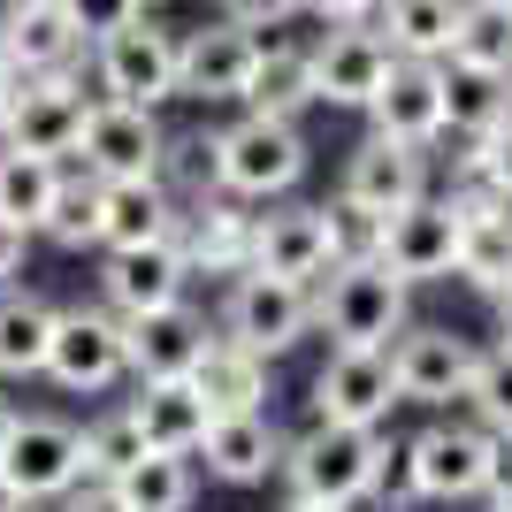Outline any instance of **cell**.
<instances>
[{
	"instance_id": "f5cc1de1",
	"label": "cell",
	"mask_w": 512,
	"mask_h": 512,
	"mask_svg": "<svg viewBox=\"0 0 512 512\" xmlns=\"http://www.w3.org/2000/svg\"><path fill=\"white\" fill-rule=\"evenodd\" d=\"M130 8H138V16H153V8H169V0H130Z\"/></svg>"
},
{
	"instance_id": "8fae6325",
	"label": "cell",
	"mask_w": 512,
	"mask_h": 512,
	"mask_svg": "<svg viewBox=\"0 0 512 512\" xmlns=\"http://www.w3.org/2000/svg\"><path fill=\"white\" fill-rule=\"evenodd\" d=\"M474 360L482 344L444 329V321H413L406 337L390 344V367H398V398L428 413H459L467 406V383H474Z\"/></svg>"
},
{
	"instance_id": "603a6c76",
	"label": "cell",
	"mask_w": 512,
	"mask_h": 512,
	"mask_svg": "<svg viewBox=\"0 0 512 512\" xmlns=\"http://www.w3.org/2000/svg\"><path fill=\"white\" fill-rule=\"evenodd\" d=\"M253 276H283L314 291L329 276V230H321V207L306 199H276V207L253 214Z\"/></svg>"
},
{
	"instance_id": "ffe728a7",
	"label": "cell",
	"mask_w": 512,
	"mask_h": 512,
	"mask_svg": "<svg viewBox=\"0 0 512 512\" xmlns=\"http://www.w3.org/2000/svg\"><path fill=\"white\" fill-rule=\"evenodd\" d=\"M123 329H130V383H192L199 360H207V344H214V314L199 299L138 314V321H123Z\"/></svg>"
},
{
	"instance_id": "484cf974",
	"label": "cell",
	"mask_w": 512,
	"mask_h": 512,
	"mask_svg": "<svg viewBox=\"0 0 512 512\" xmlns=\"http://www.w3.org/2000/svg\"><path fill=\"white\" fill-rule=\"evenodd\" d=\"M184 222V199L146 176V184H107V214H100V253H130V245H169Z\"/></svg>"
},
{
	"instance_id": "ee69618b",
	"label": "cell",
	"mask_w": 512,
	"mask_h": 512,
	"mask_svg": "<svg viewBox=\"0 0 512 512\" xmlns=\"http://www.w3.org/2000/svg\"><path fill=\"white\" fill-rule=\"evenodd\" d=\"M375 8H383V0H306V16H314L321 31H329V23H375Z\"/></svg>"
},
{
	"instance_id": "cb8c5ba5",
	"label": "cell",
	"mask_w": 512,
	"mask_h": 512,
	"mask_svg": "<svg viewBox=\"0 0 512 512\" xmlns=\"http://www.w3.org/2000/svg\"><path fill=\"white\" fill-rule=\"evenodd\" d=\"M130 421L146 436V451H176V459H199L214 428V406L199 398V383H130Z\"/></svg>"
},
{
	"instance_id": "83f0119b",
	"label": "cell",
	"mask_w": 512,
	"mask_h": 512,
	"mask_svg": "<svg viewBox=\"0 0 512 512\" xmlns=\"http://www.w3.org/2000/svg\"><path fill=\"white\" fill-rule=\"evenodd\" d=\"M314 107V54L299 39H260L253 85H245V115H276V123H299Z\"/></svg>"
},
{
	"instance_id": "2e32d148",
	"label": "cell",
	"mask_w": 512,
	"mask_h": 512,
	"mask_svg": "<svg viewBox=\"0 0 512 512\" xmlns=\"http://www.w3.org/2000/svg\"><path fill=\"white\" fill-rule=\"evenodd\" d=\"M92 299L107 306V314H161V306H184L192 299V268H184V253L169 245H130V253H100V276H92Z\"/></svg>"
},
{
	"instance_id": "836d02e7",
	"label": "cell",
	"mask_w": 512,
	"mask_h": 512,
	"mask_svg": "<svg viewBox=\"0 0 512 512\" xmlns=\"http://www.w3.org/2000/svg\"><path fill=\"white\" fill-rule=\"evenodd\" d=\"M199 482H207V474H199V459L146 451V459H138V467H130L115 490H123L130 512H192V505H199Z\"/></svg>"
},
{
	"instance_id": "1f68e13d",
	"label": "cell",
	"mask_w": 512,
	"mask_h": 512,
	"mask_svg": "<svg viewBox=\"0 0 512 512\" xmlns=\"http://www.w3.org/2000/svg\"><path fill=\"white\" fill-rule=\"evenodd\" d=\"M100 214H107V184L85 169V161H69L62 169V192H54V214H46V245H62V253H100Z\"/></svg>"
},
{
	"instance_id": "7dc6e473",
	"label": "cell",
	"mask_w": 512,
	"mask_h": 512,
	"mask_svg": "<svg viewBox=\"0 0 512 512\" xmlns=\"http://www.w3.org/2000/svg\"><path fill=\"white\" fill-rule=\"evenodd\" d=\"M16 421H23V406H16V398H0V459H8V436H16Z\"/></svg>"
},
{
	"instance_id": "4316f807",
	"label": "cell",
	"mask_w": 512,
	"mask_h": 512,
	"mask_svg": "<svg viewBox=\"0 0 512 512\" xmlns=\"http://www.w3.org/2000/svg\"><path fill=\"white\" fill-rule=\"evenodd\" d=\"M192 383L214 406V421H222V413H268L276 406V367L260 360V352H245V344H230L222 329H214V344H207V360H199Z\"/></svg>"
},
{
	"instance_id": "ac0fdd59",
	"label": "cell",
	"mask_w": 512,
	"mask_h": 512,
	"mask_svg": "<svg viewBox=\"0 0 512 512\" xmlns=\"http://www.w3.org/2000/svg\"><path fill=\"white\" fill-rule=\"evenodd\" d=\"M306 54H314V107H352V115H367V100L383 92L390 77V46L375 23H329L321 39H306Z\"/></svg>"
},
{
	"instance_id": "11a10c76",
	"label": "cell",
	"mask_w": 512,
	"mask_h": 512,
	"mask_svg": "<svg viewBox=\"0 0 512 512\" xmlns=\"http://www.w3.org/2000/svg\"><path fill=\"white\" fill-rule=\"evenodd\" d=\"M505 8H512V0H505Z\"/></svg>"
},
{
	"instance_id": "db71d44e",
	"label": "cell",
	"mask_w": 512,
	"mask_h": 512,
	"mask_svg": "<svg viewBox=\"0 0 512 512\" xmlns=\"http://www.w3.org/2000/svg\"><path fill=\"white\" fill-rule=\"evenodd\" d=\"M31 512H46V505H31Z\"/></svg>"
},
{
	"instance_id": "7402d4cb",
	"label": "cell",
	"mask_w": 512,
	"mask_h": 512,
	"mask_svg": "<svg viewBox=\"0 0 512 512\" xmlns=\"http://www.w3.org/2000/svg\"><path fill=\"white\" fill-rule=\"evenodd\" d=\"M283 444L291 436L276 428V413H222L199 444V474L222 490H268L283 474Z\"/></svg>"
},
{
	"instance_id": "f546056e",
	"label": "cell",
	"mask_w": 512,
	"mask_h": 512,
	"mask_svg": "<svg viewBox=\"0 0 512 512\" xmlns=\"http://www.w3.org/2000/svg\"><path fill=\"white\" fill-rule=\"evenodd\" d=\"M512 115V77H490V69H459L444 62V138L459 146H482L497 123Z\"/></svg>"
},
{
	"instance_id": "3957f363",
	"label": "cell",
	"mask_w": 512,
	"mask_h": 512,
	"mask_svg": "<svg viewBox=\"0 0 512 512\" xmlns=\"http://www.w3.org/2000/svg\"><path fill=\"white\" fill-rule=\"evenodd\" d=\"M406 329H413V283H398L383 260L329 268L314 283V337H329V352H390Z\"/></svg>"
},
{
	"instance_id": "7a4b0ae2",
	"label": "cell",
	"mask_w": 512,
	"mask_h": 512,
	"mask_svg": "<svg viewBox=\"0 0 512 512\" xmlns=\"http://www.w3.org/2000/svg\"><path fill=\"white\" fill-rule=\"evenodd\" d=\"M314 169V146H306L299 123H276V115H245L237 107L230 123L214 130V192L245 199V207H276L291 199Z\"/></svg>"
},
{
	"instance_id": "74e56055",
	"label": "cell",
	"mask_w": 512,
	"mask_h": 512,
	"mask_svg": "<svg viewBox=\"0 0 512 512\" xmlns=\"http://www.w3.org/2000/svg\"><path fill=\"white\" fill-rule=\"evenodd\" d=\"M321 230H329V268L383 260V214L352 207V199H321Z\"/></svg>"
},
{
	"instance_id": "60d3db41",
	"label": "cell",
	"mask_w": 512,
	"mask_h": 512,
	"mask_svg": "<svg viewBox=\"0 0 512 512\" xmlns=\"http://www.w3.org/2000/svg\"><path fill=\"white\" fill-rule=\"evenodd\" d=\"M62 8H69V23H77V31H85L92 46H100L107 31H115V23H130V16H138L130 0H62Z\"/></svg>"
},
{
	"instance_id": "8992f818",
	"label": "cell",
	"mask_w": 512,
	"mask_h": 512,
	"mask_svg": "<svg viewBox=\"0 0 512 512\" xmlns=\"http://www.w3.org/2000/svg\"><path fill=\"white\" fill-rule=\"evenodd\" d=\"M214 329L276 367L283 352H299V344L314 337V291H306V283H283V276H237V283H222V299H214Z\"/></svg>"
},
{
	"instance_id": "4dcf8cb0",
	"label": "cell",
	"mask_w": 512,
	"mask_h": 512,
	"mask_svg": "<svg viewBox=\"0 0 512 512\" xmlns=\"http://www.w3.org/2000/svg\"><path fill=\"white\" fill-rule=\"evenodd\" d=\"M62 169L69 161H39V153H8L0 146V222L39 237L46 214H54V192H62Z\"/></svg>"
},
{
	"instance_id": "ba28073f",
	"label": "cell",
	"mask_w": 512,
	"mask_h": 512,
	"mask_svg": "<svg viewBox=\"0 0 512 512\" xmlns=\"http://www.w3.org/2000/svg\"><path fill=\"white\" fill-rule=\"evenodd\" d=\"M459 245H467V207L451 192H428L383 222V268L398 283H451L459 276Z\"/></svg>"
},
{
	"instance_id": "b9f144b4",
	"label": "cell",
	"mask_w": 512,
	"mask_h": 512,
	"mask_svg": "<svg viewBox=\"0 0 512 512\" xmlns=\"http://www.w3.org/2000/svg\"><path fill=\"white\" fill-rule=\"evenodd\" d=\"M46 512H130V505H123V490H115V482H77L62 505H46Z\"/></svg>"
},
{
	"instance_id": "bcb514c9",
	"label": "cell",
	"mask_w": 512,
	"mask_h": 512,
	"mask_svg": "<svg viewBox=\"0 0 512 512\" xmlns=\"http://www.w3.org/2000/svg\"><path fill=\"white\" fill-rule=\"evenodd\" d=\"M16 100H23V77L0 62V138H8V123H16Z\"/></svg>"
},
{
	"instance_id": "52a82bcc",
	"label": "cell",
	"mask_w": 512,
	"mask_h": 512,
	"mask_svg": "<svg viewBox=\"0 0 512 512\" xmlns=\"http://www.w3.org/2000/svg\"><path fill=\"white\" fill-rule=\"evenodd\" d=\"M176 62H184V31L153 16H130L115 23L100 46H92V77H100V100H123V107H161L176 100Z\"/></svg>"
},
{
	"instance_id": "277c9868",
	"label": "cell",
	"mask_w": 512,
	"mask_h": 512,
	"mask_svg": "<svg viewBox=\"0 0 512 512\" xmlns=\"http://www.w3.org/2000/svg\"><path fill=\"white\" fill-rule=\"evenodd\" d=\"M490 428L467 413H436L406 436V497L413 505H482L490 497Z\"/></svg>"
},
{
	"instance_id": "8d00e7d4",
	"label": "cell",
	"mask_w": 512,
	"mask_h": 512,
	"mask_svg": "<svg viewBox=\"0 0 512 512\" xmlns=\"http://www.w3.org/2000/svg\"><path fill=\"white\" fill-rule=\"evenodd\" d=\"M467 413L474 428H490V436H512V352L505 344H482V360H474V383H467Z\"/></svg>"
},
{
	"instance_id": "681fc988",
	"label": "cell",
	"mask_w": 512,
	"mask_h": 512,
	"mask_svg": "<svg viewBox=\"0 0 512 512\" xmlns=\"http://www.w3.org/2000/svg\"><path fill=\"white\" fill-rule=\"evenodd\" d=\"M0 512H31V505H23V497L8 490V482H0Z\"/></svg>"
},
{
	"instance_id": "9a60e30c",
	"label": "cell",
	"mask_w": 512,
	"mask_h": 512,
	"mask_svg": "<svg viewBox=\"0 0 512 512\" xmlns=\"http://www.w3.org/2000/svg\"><path fill=\"white\" fill-rule=\"evenodd\" d=\"M85 115H92V92H85L77 69H62V77H31L0 146H8V153H39V161H77V146H85Z\"/></svg>"
},
{
	"instance_id": "f1b7e54d",
	"label": "cell",
	"mask_w": 512,
	"mask_h": 512,
	"mask_svg": "<svg viewBox=\"0 0 512 512\" xmlns=\"http://www.w3.org/2000/svg\"><path fill=\"white\" fill-rule=\"evenodd\" d=\"M451 23H459V0H383L375 8L390 62H451Z\"/></svg>"
},
{
	"instance_id": "d590c367",
	"label": "cell",
	"mask_w": 512,
	"mask_h": 512,
	"mask_svg": "<svg viewBox=\"0 0 512 512\" xmlns=\"http://www.w3.org/2000/svg\"><path fill=\"white\" fill-rule=\"evenodd\" d=\"M77 428H85V482H123V474L146 459V436H138L123 398H107V406L92 413V421H77Z\"/></svg>"
},
{
	"instance_id": "5bb4252c",
	"label": "cell",
	"mask_w": 512,
	"mask_h": 512,
	"mask_svg": "<svg viewBox=\"0 0 512 512\" xmlns=\"http://www.w3.org/2000/svg\"><path fill=\"white\" fill-rule=\"evenodd\" d=\"M428 192H436V153H413V146H398V138H375V130L344 153L337 199H352V207H367V214H383V222H390L398 207H413V199H428Z\"/></svg>"
},
{
	"instance_id": "816d5d0a",
	"label": "cell",
	"mask_w": 512,
	"mask_h": 512,
	"mask_svg": "<svg viewBox=\"0 0 512 512\" xmlns=\"http://www.w3.org/2000/svg\"><path fill=\"white\" fill-rule=\"evenodd\" d=\"M283 512H337V505H291V497H283Z\"/></svg>"
},
{
	"instance_id": "c3c4849f",
	"label": "cell",
	"mask_w": 512,
	"mask_h": 512,
	"mask_svg": "<svg viewBox=\"0 0 512 512\" xmlns=\"http://www.w3.org/2000/svg\"><path fill=\"white\" fill-rule=\"evenodd\" d=\"M490 306H497V344L512 352V291H505V299H490Z\"/></svg>"
},
{
	"instance_id": "6da1fadb",
	"label": "cell",
	"mask_w": 512,
	"mask_h": 512,
	"mask_svg": "<svg viewBox=\"0 0 512 512\" xmlns=\"http://www.w3.org/2000/svg\"><path fill=\"white\" fill-rule=\"evenodd\" d=\"M398 436L390 428H329L306 421L291 444H283V474L276 490L291 505H337V512H367L375 505V482H383Z\"/></svg>"
},
{
	"instance_id": "e0dca14e",
	"label": "cell",
	"mask_w": 512,
	"mask_h": 512,
	"mask_svg": "<svg viewBox=\"0 0 512 512\" xmlns=\"http://www.w3.org/2000/svg\"><path fill=\"white\" fill-rule=\"evenodd\" d=\"M260 62V31H237V23H199L184 31V62H176V100L199 107H245V85H253Z\"/></svg>"
},
{
	"instance_id": "e575fe53",
	"label": "cell",
	"mask_w": 512,
	"mask_h": 512,
	"mask_svg": "<svg viewBox=\"0 0 512 512\" xmlns=\"http://www.w3.org/2000/svg\"><path fill=\"white\" fill-rule=\"evenodd\" d=\"M451 62H459V69H490V77H512V8H505V0H459Z\"/></svg>"
},
{
	"instance_id": "ab89813d",
	"label": "cell",
	"mask_w": 512,
	"mask_h": 512,
	"mask_svg": "<svg viewBox=\"0 0 512 512\" xmlns=\"http://www.w3.org/2000/svg\"><path fill=\"white\" fill-rule=\"evenodd\" d=\"M214 16L237 23V31H276V23L306 16V0H214Z\"/></svg>"
},
{
	"instance_id": "f35d334b",
	"label": "cell",
	"mask_w": 512,
	"mask_h": 512,
	"mask_svg": "<svg viewBox=\"0 0 512 512\" xmlns=\"http://www.w3.org/2000/svg\"><path fill=\"white\" fill-rule=\"evenodd\" d=\"M161 184H169L184 207L214 192V130H169V153H161Z\"/></svg>"
},
{
	"instance_id": "f907efd6",
	"label": "cell",
	"mask_w": 512,
	"mask_h": 512,
	"mask_svg": "<svg viewBox=\"0 0 512 512\" xmlns=\"http://www.w3.org/2000/svg\"><path fill=\"white\" fill-rule=\"evenodd\" d=\"M482 512H512V497H482Z\"/></svg>"
},
{
	"instance_id": "d4e9b609",
	"label": "cell",
	"mask_w": 512,
	"mask_h": 512,
	"mask_svg": "<svg viewBox=\"0 0 512 512\" xmlns=\"http://www.w3.org/2000/svg\"><path fill=\"white\" fill-rule=\"evenodd\" d=\"M54 321H62V306L46 299V291H31V283L0 291V383H39L46 375Z\"/></svg>"
},
{
	"instance_id": "f6af8a7d",
	"label": "cell",
	"mask_w": 512,
	"mask_h": 512,
	"mask_svg": "<svg viewBox=\"0 0 512 512\" xmlns=\"http://www.w3.org/2000/svg\"><path fill=\"white\" fill-rule=\"evenodd\" d=\"M490 497H512V436L490 444Z\"/></svg>"
},
{
	"instance_id": "7bdbcfd3",
	"label": "cell",
	"mask_w": 512,
	"mask_h": 512,
	"mask_svg": "<svg viewBox=\"0 0 512 512\" xmlns=\"http://www.w3.org/2000/svg\"><path fill=\"white\" fill-rule=\"evenodd\" d=\"M23 268H31V230L0 222V291H8V283H23Z\"/></svg>"
},
{
	"instance_id": "4fadbf2b",
	"label": "cell",
	"mask_w": 512,
	"mask_h": 512,
	"mask_svg": "<svg viewBox=\"0 0 512 512\" xmlns=\"http://www.w3.org/2000/svg\"><path fill=\"white\" fill-rule=\"evenodd\" d=\"M253 214L245 199L230 192H207L184 207V222H176V253H184V268H192V283H237V276H253Z\"/></svg>"
},
{
	"instance_id": "30bf717a",
	"label": "cell",
	"mask_w": 512,
	"mask_h": 512,
	"mask_svg": "<svg viewBox=\"0 0 512 512\" xmlns=\"http://www.w3.org/2000/svg\"><path fill=\"white\" fill-rule=\"evenodd\" d=\"M398 406L406 398H398L390 352H329L306 383V421H329V428H390Z\"/></svg>"
},
{
	"instance_id": "44dd1931",
	"label": "cell",
	"mask_w": 512,
	"mask_h": 512,
	"mask_svg": "<svg viewBox=\"0 0 512 512\" xmlns=\"http://www.w3.org/2000/svg\"><path fill=\"white\" fill-rule=\"evenodd\" d=\"M367 130L413 153L444 146V62H390L383 92L367 100Z\"/></svg>"
},
{
	"instance_id": "7c38bea8",
	"label": "cell",
	"mask_w": 512,
	"mask_h": 512,
	"mask_svg": "<svg viewBox=\"0 0 512 512\" xmlns=\"http://www.w3.org/2000/svg\"><path fill=\"white\" fill-rule=\"evenodd\" d=\"M161 153H169V130H161V115H153V107L92 100L77 161H85L100 184H146V176H161Z\"/></svg>"
},
{
	"instance_id": "d6986e66",
	"label": "cell",
	"mask_w": 512,
	"mask_h": 512,
	"mask_svg": "<svg viewBox=\"0 0 512 512\" xmlns=\"http://www.w3.org/2000/svg\"><path fill=\"white\" fill-rule=\"evenodd\" d=\"M92 54V39L69 23L62 0H0V62L16 69L23 85L31 77H62Z\"/></svg>"
},
{
	"instance_id": "5b68a950",
	"label": "cell",
	"mask_w": 512,
	"mask_h": 512,
	"mask_svg": "<svg viewBox=\"0 0 512 512\" xmlns=\"http://www.w3.org/2000/svg\"><path fill=\"white\" fill-rule=\"evenodd\" d=\"M62 398H115L130 383V329L123 314H107L100 299H69L54 321V352H46V375Z\"/></svg>"
},
{
	"instance_id": "9c48e42d",
	"label": "cell",
	"mask_w": 512,
	"mask_h": 512,
	"mask_svg": "<svg viewBox=\"0 0 512 512\" xmlns=\"http://www.w3.org/2000/svg\"><path fill=\"white\" fill-rule=\"evenodd\" d=\"M0 482L23 505H62L85 482V428L62 421V413H23L16 436H8V459H0Z\"/></svg>"
},
{
	"instance_id": "d6a6232c",
	"label": "cell",
	"mask_w": 512,
	"mask_h": 512,
	"mask_svg": "<svg viewBox=\"0 0 512 512\" xmlns=\"http://www.w3.org/2000/svg\"><path fill=\"white\" fill-rule=\"evenodd\" d=\"M459 283L474 299H505L512 291V207L467 214V245H459Z\"/></svg>"
}]
</instances>
